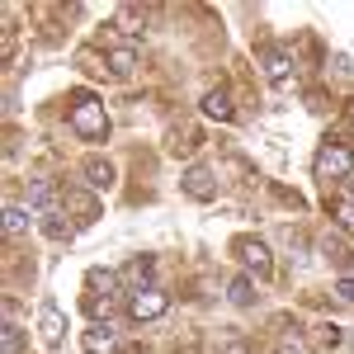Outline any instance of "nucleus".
<instances>
[{
	"label": "nucleus",
	"instance_id": "1",
	"mask_svg": "<svg viewBox=\"0 0 354 354\" xmlns=\"http://www.w3.org/2000/svg\"><path fill=\"white\" fill-rule=\"evenodd\" d=\"M71 133L76 137H85V142H104L109 137V113H104V104L95 100V95H71Z\"/></svg>",
	"mask_w": 354,
	"mask_h": 354
},
{
	"label": "nucleus",
	"instance_id": "2",
	"mask_svg": "<svg viewBox=\"0 0 354 354\" xmlns=\"http://www.w3.org/2000/svg\"><path fill=\"white\" fill-rule=\"evenodd\" d=\"M312 170H317V180H350L354 175V142H340V137H326L322 142V151H317V161H312Z\"/></svg>",
	"mask_w": 354,
	"mask_h": 354
},
{
	"label": "nucleus",
	"instance_id": "3",
	"mask_svg": "<svg viewBox=\"0 0 354 354\" xmlns=\"http://www.w3.org/2000/svg\"><path fill=\"white\" fill-rule=\"evenodd\" d=\"M232 250H236V260H241L255 279H270L274 260H270V245H265V241H255V236H236V241H232Z\"/></svg>",
	"mask_w": 354,
	"mask_h": 354
},
{
	"label": "nucleus",
	"instance_id": "4",
	"mask_svg": "<svg viewBox=\"0 0 354 354\" xmlns=\"http://www.w3.org/2000/svg\"><path fill=\"white\" fill-rule=\"evenodd\" d=\"M165 307H170V298H165L156 283L128 293V317H133V322H156V317H165Z\"/></svg>",
	"mask_w": 354,
	"mask_h": 354
},
{
	"label": "nucleus",
	"instance_id": "5",
	"mask_svg": "<svg viewBox=\"0 0 354 354\" xmlns=\"http://www.w3.org/2000/svg\"><path fill=\"white\" fill-rule=\"evenodd\" d=\"M180 189L189 194L194 203L218 198V170H213V165H189V170H185V180H180Z\"/></svg>",
	"mask_w": 354,
	"mask_h": 354
},
{
	"label": "nucleus",
	"instance_id": "6",
	"mask_svg": "<svg viewBox=\"0 0 354 354\" xmlns=\"http://www.w3.org/2000/svg\"><path fill=\"white\" fill-rule=\"evenodd\" d=\"M260 62H265V76H270L274 85H288V81H293V71H298L293 57H288V48H265Z\"/></svg>",
	"mask_w": 354,
	"mask_h": 354
},
{
	"label": "nucleus",
	"instance_id": "7",
	"mask_svg": "<svg viewBox=\"0 0 354 354\" xmlns=\"http://www.w3.org/2000/svg\"><path fill=\"white\" fill-rule=\"evenodd\" d=\"M62 203L76 213V227H90V222L100 218V198L85 194V189H66V194H62Z\"/></svg>",
	"mask_w": 354,
	"mask_h": 354
},
{
	"label": "nucleus",
	"instance_id": "8",
	"mask_svg": "<svg viewBox=\"0 0 354 354\" xmlns=\"http://www.w3.org/2000/svg\"><path fill=\"white\" fill-rule=\"evenodd\" d=\"M38 330H43V345H62V330H66V322H62V307H43V317H38Z\"/></svg>",
	"mask_w": 354,
	"mask_h": 354
},
{
	"label": "nucleus",
	"instance_id": "9",
	"mask_svg": "<svg viewBox=\"0 0 354 354\" xmlns=\"http://www.w3.org/2000/svg\"><path fill=\"white\" fill-rule=\"evenodd\" d=\"M113 345H118V335H113L109 322L95 326V330H85V354H113Z\"/></svg>",
	"mask_w": 354,
	"mask_h": 354
},
{
	"label": "nucleus",
	"instance_id": "10",
	"mask_svg": "<svg viewBox=\"0 0 354 354\" xmlns=\"http://www.w3.org/2000/svg\"><path fill=\"white\" fill-rule=\"evenodd\" d=\"M85 185H90V189H109V185H113V165L100 161V156L85 161Z\"/></svg>",
	"mask_w": 354,
	"mask_h": 354
},
{
	"label": "nucleus",
	"instance_id": "11",
	"mask_svg": "<svg viewBox=\"0 0 354 354\" xmlns=\"http://www.w3.org/2000/svg\"><path fill=\"white\" fill-rule=\"evenodd\" d=\"M28 222H33V213H28L24 203H10V208H5V236H24Z\"/></svg>",
	"mask_w": 354,
	"mask_h": 354
},
{
	"label": "nucleus",
	"instance_id": "12",
	"mask_svg": "<svg viewBox=\"0 0 354 354\" xmlns=\"http://www.w3.org/2000/svg\"><path fill=\"white\" fill-rule=\"evenodd\" d=\"M227 298L236 302V307H250V302H255V279H250V274H236V279L227 283Z\"/></svg>",
	"mask_w": 354,
	"mask_h": 354
},
{
	"label": "nucleus",
	"instance_id": "13",
	"mask_svg": "<svg viewBox=\"0 0 354 354\" xmlns=\"http://www.w3.org/2000/svg\"><path fill=\"white\" fill-rule=\"evenodd\" d=\"M203 113L218 118V123H227V118H232V100H227V90H208V95H203Z\"/></svg>",
	"mask_w": 354,
	"mask_h": 354
},
{
	"label": "nucleus",
	"instance_id": "14",
	"mask_svg": "<svg viewBox=\"0 0 354 354\" xmlns=\"http://www.w3.org/2000/svg\"><path fill=\"white\" fill-rule=\"evenodd\" d=\"M151 270H156V265H151V260H147V255H137L133 265H128V270H123V279H128V283H133V293H137V288H151V283H147V279H151Z\"/></svg>",
	"mask_w": 354,
	"mask_h": 354
},
{
	"label": "nucleus",
	"instance_id": "15",
	"mask_svg": "<svg viewBox=\"0 0 354 354\" xmlns=\"http://www.w3.org/2000/svg\"><path fill=\"white\" fill-rule=\"evenodd\" d=\"M133 66H137V53L123 43V48H109V71L113 76H133Z\"/></svg>",
	"mask_w": 354,
	"mask_h": 354
},
{
	"label": "nucleus",
	"instance_id": "16",
	"mask_svg": "<svg viewBox=\"0 0 354 354\" xmlns=\"http://www.w3.org/2000/svg\"><path fill=\"white\" fill-rule=\"evenodd\" d=\"M43 232H48L53 241H71V236H76V222H62V213H53V218H43Z\"/></svg>",
	"mask_w": 354,
	"mask_h": 354
},
{
	"label": "nucleus",
	"instance_id": "17",
	"mask_svg": "<svg viewBox=\"0 0 354 354\" xmlns=\"http://www.w3.org/2000/svg\"><path fill=\"white\" fill-rule=\"evenodd\" d=\"M317 345H322V350H340V345H345V330L335 326V322H322V326H317Z\"/></svg>",
	"mask_w": 354,
	"mask_h": 354
},
{
	"label": "nucleus",
	"instance_id": "18",
	"mask_svg": "<svg viewBox=\"0 0 354 354\" xmlns=\"http://www.w3.org/2000/svg\"><path fill=\"white\" fill-rule=\"evenodd\" d=\"M24 350V330L15 326V322H5V340H0V354H19Z\"/></svg>",
	"mask_w": 354,
	"mask_h": 354
},
{
	"label": "nucleus",
	"instance_id": "19",
	"mask_svg": "<svg viewBox=\"0 0 354 354\" xmlns=\"http://www.w3.org/2000/svg\"><path fill=\"white\" fill-rule=\"evenodd\" d=\"M322 250H326V260H335L340 270H350V250L335 241V236H322Z\"/></svg>",
	"mask_w": 354,
	"mask_h": 354
},
{
	"label": "nucleus",
	"instance_id": "20",
	"mask_svg": "<svg viewBox=\"0 0 354 354\" xmlns=\"http://www.w3.org/2000/svg\"><path fill=\"white\" fill-rule=\"evenodd\" d=\"M142 19H147V10H137V5H128V10H123V15H118V28H123V33H142Z\"/></svg>",
	"mask_w": 354,
	"mask_h": 354
},
{
	"label": "nucleus",
	"instance_id": "21",
	"mask_svg": "<svg viewBox=\"0 0 354 354\" xmlns=\"http://www.w3.org/2000/svg\"><path fill=\"white\" fill-rule=\"evenodd\" d=\"M335 222H340L345 232H354V198H340V203H335Z\"/></svg>",
	"mask_w": 354,
	"mask_h": 354
},
{
	"label": "nucleus",
	"instance_id": "22",
	"mask_svg": "<svg viewBox=\"0 0 354 354\" xmlns=\"http://www.w3.org/2000/svg\"><path fill=\"white\" fill-rule=\"evenodd\" d=\"M283 354H312V345H307V340H302L298 330H293V335L283 340Z\"/></svg>",
	"mask_w": 354,
	"mask_h": 354
},
{
	"label": "nucleus",
	"instance_id": "23",
	"mask_svg": "<svg viewBox=\"0 0 354 354\" xmlns=\"http://www.w3.org/2000/svg\"><path fill=\"white\" fill-rule=\"evenodd\" d=\"M335 298H340V302H354V279H340V283H335Z\"/></svg>",
	"mask_w": 354,
	"mask_h": 354
},
{
	"label": "nucleus",
	"instance_id": "24",
	"mask_svg": "<svg viewBox=\"0 0 354 354\" xmlns=\"http://www.w3.org/2000/svg\"><path fill=\"white\" fill-rule=\"evenodd\" d=\"M218 354H250V345H245V340H227Z\"/></svg>",
	"mask_w": 354,
	"mask_h": 354
},
{
	"label": "nucleus",
	"instance_id": "25",
	"mask_svg": "<svg viewBox=\"0 0 354 354\" xmlns=\"http://www.w3.org/2000/svg\"><path fill=\"white\" fill-rule=\"evenodd\" d=\"M345 123H350V128H354V100H350V104H345Z\"/></svg>",
	"mask_w": 354,
	"mask_h": 354
},
{
	"label": "nucleus",
	"instance_id": "26",
	"mask_svg": "<svg viewBox=\"0 0 354 354\" xmlns=\"http://www.w3.org/2000/svg\"><path fill=\"white\" fill-rule=\"evenodd\" d=\"M350 198H354V175H350Z\"/></svg>",
	"mask_w": 354,
	"mask_h": 354
}]
</instances>
